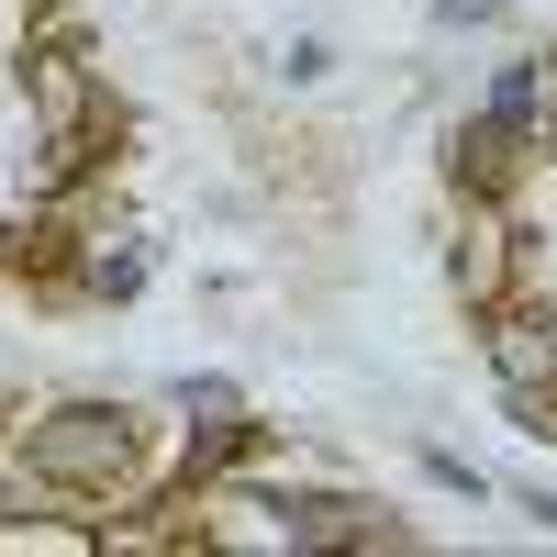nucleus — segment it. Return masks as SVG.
Returning <instances> with one entry per match:
<instances>
[{
  "label": "nucleus",
  "instance_id": "obj_2",
  "mask_svg": "<svg viewBox=\"0 0 557 557\" xmlns=\"http://www.w3.org/2000/svg\"><path fill=\"white\" fill-rule=\"evenodd\" d=\"M502 368H513V380H557V335H546V323H524V335L502 346Z\"/></svg>",
  "mask_w": 557,
  "mask_h": 557
},
{
  "label": "nucleus",
  "instance_id": "obj_4",
  "mask_svg": "<svg viewBox=\"0 0 557 557\" xmlns=\"http://www.w3.org/2000/svg\"><path fill=\"white\" fill-rule=\"evenodd\" d=\"M502 12V0H446V23H491Z\"/></svg>",
  "mask_w": 557,
  "mask_h": 557
},
{
  "label": "nucleus",
  "instance_id": "obj_1",
  "mask_svg": "<svg viewBox=\"0 0 557 557\" xmlns=\"http://www.w3.org/2000/svg\"><path fill=\"white\" fill-rule=\"evenodd\" d=\"M123 457H134V424H123V412H67V424L45 435V469H57V480H78V469L112 480Z\"/></svg>",
  "mask_w": 557,
  "mask_h": 557
},
{
  "label": "nucleus",
  "instance_id": "obj_3",
  "mask_svg": "<svg viewBox=\"0 0 557 557\" xmlns=\"http://www.w3.org/2000/svg\"><path fill=\"white\" fill-rule=\"evenodd\" d=\"M535 101H546V78H535V67H513V78L491 89V123H535Z\"/></svg>",
  "mask_w": 557,
  "mask_h": 557
}]
</instances>
